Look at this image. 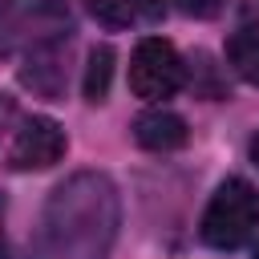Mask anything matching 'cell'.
<instances>
[{
  "mask_svg": "<svg viewBox=\"0 0 259 259\" xmlns=\"http://www.w3.org/2000/svg\"><path fill=\"white\" fill-rule=\"evenodd\" d=\"M255 231H259V190L247 178H227L202 214L198 227L202 243L214 251H239Z\"/></svg>",
  "mask_w": 259,
  "mask_h": 259,
  "instance_id": "obj_1",
  "label": "cell"
},
{
  "mask_svg": "<svg viewBox=\"0 0 259 259\" xmlns=\"http://www.w3.org/2000/svg\"><path fill=\"white\" fill-rule=\"evenodd\" d=\"M61 40H69L65 0H0V53H40Z\"/></svg>",
  "mask_w": 259,
  "mask_h": 259,
  "instance_id": "obj_2",
  "label": "cell"
},
{
  "mask_svg": "<svg viewBox=\"0 0 259 259\" xmlns=\"http://www.w3.org/2000/svg\"><path fill=\"white\" fill-rule=\"evenodd\" d=\"M186 65L166 36H142L130 57V89L142 101H166L182 89Z\"/></svg>",
  "mask_w": 259,
  "mask_h": 259,
  "instance_id": "obj_3",
  "label": "cell"
},
{
  "mask_svg": "<svg viewBox=\"0 0 259 259\" xmlns=\"http://www.w3.org/2000/svg\"><path fill=\"white\" fill-rule=\"evenodd\" d=\"M61 158H65V130L45 113H32L8 146V166L12 170H49Z\"/></svg>",
  "mask_w": 259,
  "mask_h": 259,
  "instance_id": "obj_4",
  "label": "cell"
},
{
  "mask_svg": "<svg viewBox=\"0 0 259 259\" xmlns=\"http://www.w3.org/2000/svg\"><path fill=\"white\" fill-rule=\"evenodd\" d=\"M186 138H190L186 121H182L178 113H170V109H146V113L134 121V142H138L142 150L166 154V150L186 146Z\"/></svg>",
  "mask_w": 259,
  "mask_h": 259,
  "instance_id": "obj_5",
  "label": "cell"
},
{
  "mask_svg": "<svg viewBox=\"0 0 259 259\" xmlns=\"http://www.w3.org/2000/svg\"><path fill=\"white\" fill-rule=\"evenodd\" d=\"M89 12L113 28H134L154 24L162 16V0H89Z\"/></svg>",
  "mask_w": 259,
  "mask_h": 259,
  "instance_id": "obj_6",
  "label": "cell"
},
{
  "mask_svg": "<svg viewBox=\"0 0 259 259\" xmlns=\"http://www.w3.org/2000/svg\"><path fill=\"white\" fill-rule=\"evenodd\" d=\"M20 81H24L28 89H36L40 97H57V93L65 89V65H61V57H57V45L32 53V57L24 61V69H20Z\"/></svg>",
  "mask_w": 259,
  "mask_h": 259,
  "instance_id": "obj_7",
  "label": "cell"
},
{
  "mask_svg": "<svg viewBox=\"0 0 259 259\" xmlns=\"http://www.w3.org/2000/svg\"><path fill=\"white\" fill-rule=\"evenodd\" d=\"M109 77H113V49L109 45H97L89 53V65H85V101H105L109 93Z\"/></svg>",
  "mask_w": 259,
  "mask_h": 259,
  "instance_id": "obj_8",
  "label": "cell"
},
{
  "mask_svg": "<svg viewBox=\"0 0 259 259\" xmlns=\"http://www.w3.org/2000/svg\"><path fill=\"white\" fill-rule=\"evenodd\" d=\"M227 61L235 65V73L251 85H259V32H239L227 40Z\"/></svg>",
  "mask_w": 259,
  "mask_h": 259,
  "instance_id": "obj_9",
  "label": "cell"
},
{
  "mask_svg": "<svg viewBox=\"0 0 259 259\" xmlns=\"http://www.w3.org/2000/svg\"><path fill=\"white\" fill-rule=\"evenodd\" d=\"M182 16H194V20H210L227 8V0H170Z\"/></svg>",
  "mask_w": 259,
  "mask_h": 259,
  "instance_id": "obj_10",
  "label": "cell"
},
{
  "mask_svg": "<svg viewBox=\"0 0 259 259\" xmlns=\"http://www.w3.org/2000/svg\"><path fill=\"white\" fill-rule=\"evenodd\" d=\"M12 113H16V105H12V97H8V93H0V134L8 130V121H12Z\"/></svg>",
  "mask_w": 259,
  "mask_h": 259,
  "instance_id": "obj_11",
  "label": "cell"
},
{
  "mask_svg": "<svg viewBox=\"0 0 259 259\" xmlns=\"http://www.w3.org/2000/svg\"><path fill=\"white\" fill-rule=\"evenodd\" d=\"M8 251H4V194H0V259H4Z\"/></svg>",
  "mask_w": 259,
  "mask_h": 259,
  "instance_id": "obj_12",
  "label": "cell"
},
{
  "mask_svg": "<svg viewBox=\"0 0 259 259\" xmlns=\"http://www.w3.org/2000/svg\"><path fill=\"white\" fill-rule=\"evenodd\" d=\"M251 162H255V166H259V134H255V138H251Z\"/></svg>",
  "mask_w": 259,
  "mask_h": 259,
  "instance_id": "obj_13",
  "label": "cell"
},
{
  "mask_svg": "<svg viewBox=\"0 0 259 259\" xmlns=\"http://www.w3.org/2000/svg\"><path fill=\"white\" fill-rule=\"evenodd\" d=\"M255 259H259V255H255Z\"/></svg>",
  "mask_w": 259,
  "mask_h": 259,
  "instance_id": "obj_14",
  "label": "cell"
}]
</instances>
